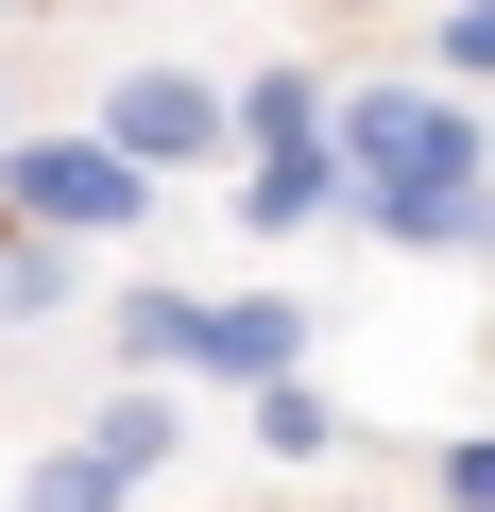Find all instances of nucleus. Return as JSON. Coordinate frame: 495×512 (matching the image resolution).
<instances>
[{
    "instance_id": "1",
    "label": "nucleus",
    "mask_w": 495,
    "mask_h": 512,
    "mask_svg": "<svg viewBox=\"0 0 495 512\" xmlns=\"http://www.w3.org/2000/svg\"><path fill=\"white\" fill-rule=\"evenodd\" d=\"M342 205L410 256H478L495 239V188H478V120L444 86H359L342 103Z\"/></svg>"
},
{
    "instance_id": "2",
    "label": "nucleus",
    "mask_w": 495,
    "mask_h": 512,
    "mask_svg": "<svg viewBox=\"0 0 495 512\" xmlns=\"http://www.w3.org/2000/svg\"><path fill=\"white\" fill-rule=\"evenodd\" d=\"M0 188H18L35 222H69V239H103V222H137V171H120L103 137H18V154H0Z\"/></svg>"
},
{
    "instance_id": "3",
    "label": "nucleus",
    "mask_w": 495,
    "mask_h": 512,
    "mask_svg": "<svg viewBox=\"0 0 495 512\" xmlns=\"http://www.w3.org/2000/svg\"><path fill=\"white\" fill-rule=\"evenodd\" d=\"M205 137H222V103H205L188 69H137V86H120V137H103V154H120V171L154 188V154H205Z\"/></svg>"
},
{
    "instance_id": "4",
    "label": "nucleus",
    "mask_w": 495,
    "mask_h": 512,
    "mask_svg": "<svg viewBox=\"0 0 495 512\" xmlns=\"http://www.w3.org/2000/svg\"><path fill=\"white\" fill-rule=\"evenodd\" d=\"M291 342H308L291 308H188V359H205V376H257V393H274V376H291Z\"/></svg>"
},
{
    "instance_id": "5",
    "label": "nucleus",
    "mask_w": 495,
    "mask_h": 512,
    "mask_svg": "<svg viewBox=\"0 0 495 512\" xmlns=\"http://www.w3.org/2000/svg\"><path fill=\"white\" fill-rule=\"evenodd\" d=\"M257 444H274V461H325V444H342V410H325V393H291V376H274V393H257Z\"/></svg>"
},
{
    "instance_id": "6",
    "label": "nucleus",
    "mask_w": 495,
    "mask_h": 512,
    "mask_svg": "<svg viewBox=\"0 0 495 512\" xmlns=\"http://www.w3.org/2000/svg\"><path fill=\"white\" fill-rule=\"evenodd\" d=\"M239 120H257V171H274V154H308V137H325V103H308V86H291V69H274V86H257V103H239Z\"/></svg>"
},
{
    "instance_id": "7",
    "label": "nucleus",
    "mask_w": 495,
    "mask_h": 512,
    "mask_svg": "<svg viewBox=\"0 0 495 512\" xmlns=\"http://www.w3.org/2000/svg\"><path fill=\"white\" fill-rule=\"evenodd\" d=\"M154 444H171V410H154V393H120V410H103V444H86V461H103V478H137V461H154Z\"/></svg>"
},
{
    "instance_id": "8",
    "label": "nucleus",
    "mask_w": 495,
    "mask_h": 512,
    "mask_svg": "<svg viewBox=\"0 0 495 512\" xmlns=\"http://www.w3.org/2000/svg\"><path fill=\"white\" fill-rule=\"evenodd\" d=\"M35 512H120V478H103V461H52V478H35Z\"/></svg>"
},
{
    "instance_id": "9",
    "label": "nucleus",
    "mask_w": 495,
    "mask_h": 512,
    "mask_svg": "<svg viewBox=\"0 0 495 512\" xmlns=\"http://www.w3.org/2000/svg\"><path fill=\"white\" fill-rule=\"evenodd\" d=\"M444 495H461V512H495V427H478V444H444Z\"/></svg>"
},
{
    "instance_id": "10",
    "label": "nucleus",
    "mask_w": 495,
    "mask_h": 512,
    "mask_svg": "<svg viewBox=\"0 0 495 512\" xmlns=\"http://www.w3.org/2000/svg\"><path fill=\"white\" fill-rule=\"evenodd\" d=\"M444 69H495V0H461V18H444Z\"/></svg>"
}]
</instances>
